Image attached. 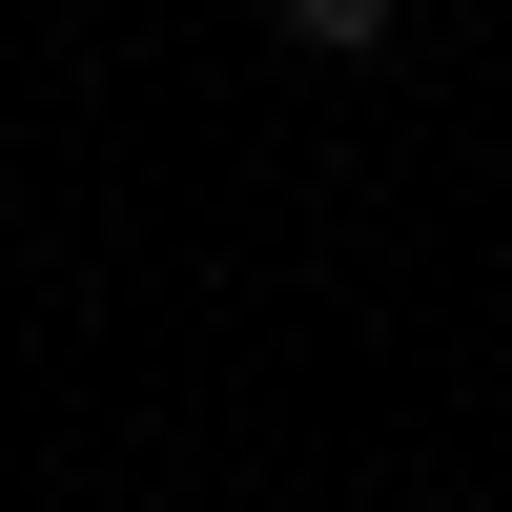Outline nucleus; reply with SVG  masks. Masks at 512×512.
Segmentation results:
<instances>
[{"mask_svg": "<svg viewBox=\"0 0 512 512\" xmlns=\"http://www.w3.org/2000/svg\"><path fill=\"white\" fill-rule=\"evenodd\" d=\"M369 21H390V0H287V41H369Z\"/></svg>", "mask_w": 512, "mask_h": 512, "instance_id": "nucleus-1", "label": "nucleus"}]
</instances>
